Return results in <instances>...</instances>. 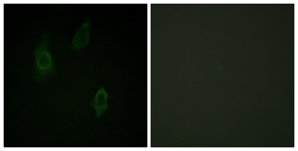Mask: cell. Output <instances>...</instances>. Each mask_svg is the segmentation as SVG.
Masks as SVG:
<instances>
[{
	"label": "cell",
	"instance_id": "2",
	"mask_svg": "<svg viewBox=\"0 0 298 151\" xmlns=\"http://www.w3.org/2000/svg\"><path fill=\"white\" fill-rule=\"evenodd\" d=\"M91 22L86 18L74 34L72 40L71 50L76 51L86 46L90 40Z\"/></svg>",
	"mask_w": 298,
	"mask_h": 151
},
{
	"label": "cell",
	"instance_id": "1",
	"mask_svg": "<svg viewBox=\"0 0 298 151\" xmlns=\"http://www.w3.org/2000/svg\"><path fill=\"white\" fill-rule=\"evenodd\" d=\"M49 36L46 34L34 51L35 63L33 79L38 82L46 80L54 73L55 66L49 45Z\"/></svg>",
	"mask_w": 298,
	"mask_h": 151
},
{
	"label": "cell",
	"instance_id": "3",
	"mask_svg": "<svg viewBox=\"0 0 298 151\" xmlns=\"http://www.w3.org/2000/svg\"><path fill=\"white\" fill-rule=\"evenodd\" d=\"M107 93L103 88H101L97 93L94 101L91 104L95 109L98 117L104 112L107 107Z\"/></svg>",
	"mask_w": 298,
	"mask_h": 151
}]
</instances>
